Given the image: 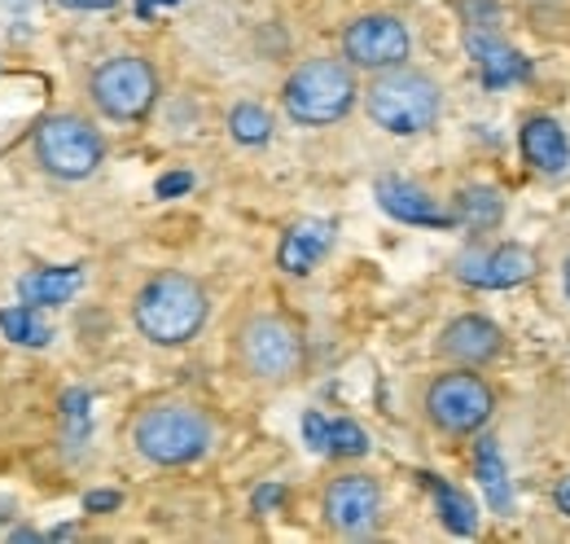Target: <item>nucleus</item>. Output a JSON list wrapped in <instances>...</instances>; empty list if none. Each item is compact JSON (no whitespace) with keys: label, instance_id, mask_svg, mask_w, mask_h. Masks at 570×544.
<instances>
[{"label":"nucleus","instance_id":"nucleus-23","mask_svg":"<svg viewBox=\"0 0 570 544\" xmlns=\"http://www.w3.org/2000/svg\"><path fill=\"white\" fill-rule=\"evenodd\" d=\"M325 453L330 457H364L368 453V435L356 421H330L325 426Z\"/></svg>","mask_w":570,"mask_h":544},{"label":"nucleus","instance_id":"nucleus-8","mask_svg":"<svg viewBox=\"0 0 570 544\" xmlns=\"http://www.w3.org/2000/svg\"><path fill=\"white\" fill-rule=\"evenodd\" d=\"M237 356H242V365H246L250 378H259V382H285L303 365V339H298V330L285 317L259 312V317H250L237 330Z\"/></svg>","mask_w":570,"mask_h":544},{"label":"nucleus","instance_id":"nucleus-15","mask_svg":"<svg viewBox=\"0 0 570 544\" xmlns=\"http://www.w3.org/2000/svg\"><path fill=\"white\" fill-rule=\"evenodd\" d=\"M465 49H470V58L479 62L488 88H504V84H513V79L527 75V62L500 40L497 27H470V31H465Z\"/></svg>","mask_w":570,"mask_h":544},{"label":"nucleus","instance_id":"nucleus-4","mask_svg":"<svg viewBox=\"0 0 570 544\" xmlns=\"http://www.w3.org/2000/svg\"><path fill=\"white\" fill-rule=\"evenodd\" d=\"M132 444L149 466H189L212 453L215 426L203 408L167 400V405H149L132 421Z\"/></svg>","mask_w":570,"mask_h":544},{"label":"nucleus","instance_id":"nucleus-1","mask_svg":"<svg viewBox=\"0 0 570 544\" xmlns=\"http://www.w3.org/2000/svg\"><path fill=\"white\" fill-rule=\"evenodd\" d=\"M207 312H212V299H207L203 281H194L189 272L149 276L132 303L137 330L158 347H185L189 339H198L207 326Z\"/></svg>","mask_w":570,"mask_h":544},{"label":"nucleus","instance_id":"nucleus-17","mask_svg":"<svg viewBox=\"0 0 570 544\" xmlns=\"http://www.w3.org/2000/svg\"><path fill=\"white\" fill-rule=\"evenodd\" d=\"M83 285V272L79 269H31L18 276V299L27 308H62L71 303L75 290Z\"/></svg>","mask_w":570,"mask_h":544},{"label":"nucleus","instance_id":"nucleus-2","mask_svg":"<svg viewBox=\"0 0 570 544\" xmlns=\"http://www.w3.org/2000/svg\"><path fill=\"white\" fill-rule=\"evenodd\" d=\"M356 97V67L347 58H307L282 88L285 115L303 128H330V124L347 119Z\"/></svg>","mask_w":570,"mask_h":544},{"label":"nucleus","instance_id":"nucleus-21","mask_svg":"<svg viewBox=\"0 0 570 544\" xmlns=\"http://www.w3.org/2000/svg\"><path fill=\"white\" fill-rule=\"evenodd\" d=\"M426 483H430V492H434V501H439V518H443V527L456 532V536H474V532H479V514H474V505H470L456 487L439 483L434 475H426Z\"/></svg>","mask_w":570,"mask_h":544},{"label":"nucleus","instance_id":"nucleus-24","mask_svg":"<svg viewBox=\"0 0 570 544\" xmlns=\"http://www.w3.org/2000/svg\"><path fill=\"white\" fill-rule=\"evenodd\" d=\"M92 408V396L88 391H67V400H62V417H67V435H71V444H79L83 435H88V412Z\"/></svg>","mask_w":570,"mask_h":544},{"label":"nucleus","instance_id":"nucleus-18","mask_svg":"<svg viewBox=\"0 0 570 544\" xmlns=\"http://www.w3.org/2000/svg\"><path fill=\"white\" fill-rule=\"evenodd\" d=\"M500 215H504V198H500L492 185H470L456 194V206H452V224H465L474 233L483 229H497Z\"/></svg>","mask_w":570,"mask_h":544},{"label":"nucleus","instance_id":"nucleus-28","mask_svg":"<svg viewBox=\"0 0 570 544\" xmlns=\"http://www.w3.org/2000/svg\"><path fill=\"white\" fill-rule=\"evenodd\" d=\"M62 9H79V13H97V9H115L119 0H58Z\"/></svg>","mask_w":570,"mask_h":544},{"label":"nucleus","instance_id":"nucleus-10","mask_svg":"<svg viewBox=\"0 0 570 544\" xmlns=\"http://www.w3.org/2000/svg\"><path fill=\"white\" fill-rule=\"evenodd\" d=\"M382 518V487L368 475H343L325 487V523L343 536H360Z\"/></svg>","mask_w":570,"mask_h":544},{"label":"nucleus","instance_id":"nucleus-19","mask_svg":"<svg viewBox=\"0 0 570 544\" xmlns=\"http://www.w3.org/2000/svg\"><path fill=\"white\" fill-rule=\"evenodd\" d=\"M474 475H479L483 492H488V505H492L497 514H509V509H513V487H509L504 462H500V448L492 444V439L479 444V453H474Z\"/></svg>","mask_w":570,"mask_h":544},{"label":"nucleus","instance_id":"nucleus-5","mask_svg":"<svg viewBox=\"0 0 570 544\" xmlns=\"http://www.w3.org/2000/svg\"><path fill=\"white\" fill-rule=\"evenodd\" d=\"M31 149L53 181H88L106 163V140L83 115H49L31 136Z\"/></svg>","mask_w":570,"mask_h":544},{"label":"nucleus","instance_id":"nucleus-7","mask_svg":"<svg viewBox=\"0 0 570 544\" xmlns=\"http://www.w3.org/2000/svg\"><path fill=\"white\" fill-rule=\"evenodd\" d=\"M92 106L115 124H137L158 101V70L137 54H119L92 70Z\"/></svg>","mask_w":570,"mask_h":544},{"label":"nucleus","instance_id":"nucleus-6","mask_svg":"<svg viewBox=\"0 0 570 544\" xmlns=\"http://www.w3.org/2000/svg\"><path fill=\"white\" fill-rule=\"evenodd\" d=\"M497 412V391L474 369L456 365L452 373H439L426 387V417L443 435H474Z\"/></svg>","mask_w":570,"mask_h":544},{"label":"nucleus","instance_id":"nucleus-26","mask_svg":"<svg viewBox=\"0 0 570 544\" xmlns=\"http://www.w3.org/2000/svg\"><path fill=\"white\" fill-rule=\"evenodd\" d=\"M325 426H330V421H325L321 412H307V417H303V435H307V444H312L316 453H325Z\"/></svg>","mask_w":570,"mask_h":544},{"label":"nucleus","instance_id":"nucleus-14","mask_svg":"<svg viewBox=\"0 0 570 544\" xmlns=\"http://www.w3.org/2000/svg\"><path fill=\"white\" fill-rule=\"evenodd\" d=\"M330 246H334V224H330V220H298L282 237L277 264H282L289 276H307V272L330 255Z\"/></svg>","mask_w":570,"mask_h":544},{"label":"nucleus","instance_id":"nucleus-11","mask_svg":"<svg viewBox=\"0 0 570 544\" xmlns=\"http://www.w3.org/2000/svg\"><path fill=\"white\" fill-rule=\"evenodd\" d=\"M535 272V255L518 242H504L492 251H470L456 260V276L474 290H513Z\"/></svg>","mask_w":570,"mask_h":544},{"label":"nucleus","instance_id":"nucleus-13","mask_svg":"<svg viewBox=\"0 0 570 544\" xmlns=\"http://www.w3.org/2000/svg\"><path fill=\"white\" fill-rule=\"evenodd\" d=\"M377 203H382L386 215H395L404 224H426V229H448L452 224V211H439V203L422 185L400 181V176H382L377 181Z\"/></svg>","mask_w":570,"mask_h":544},{"label":"nucleus","instance_id":"nucleus-29","mask_svg":"<svg viewBox=\"0 0 570 544\" xmlns=\"http://www.w3.org/2000/svg\"><path fill=\"white\" fill-rule=\"evenodd\" d=\"M273 505H282V487H259L255 492V509H273Z\"/></svg>","mask_w":570,"mask_h":544},{"label":"nucleus","instance_id":"nucleus-3","mask_svg":"<svg viewBox=\"0 0 570 544\" xmlns=\"http://www.w3.org/2000/svg\"><path fill=\"white\" fill-rule=\"evenodd\" d=\"M364 110L368 119L391 136H417L439 124L443 110V88L430 79L426 70L391 67L377 70L368 93H364Z\"/></svg>","mask_w":570,"mask_h":544},{"label":"nucleus","instance_id":"nucleus-27","mask_svg":"<svg viewBox=\"0 0 570 544\" xmlns=\"http://www.w3.org/2000/svg\"><path fill=\"white\" fill-rule=\"evenodd\" d=\"M83 509H88V514L119 509V492H88V496H83Z\"/></svg>","mask_w":570,"mask_h":544},{"label":"nucleus","instance_id":"nucleus-31","mask_svg":"<svg viewBox=\"0 0 570 544\" xmlns=\"http://www.w3.org/2000/svg\"><path fill=\"white\" fill-rule=\"evenodd\" d=\"M562 285H567V299H570V255H567V269H562Z\"/></svg>","mask_w":570,"mask_h":544},{"label":"nucleus","instance_id":"nucleus-30","mask_svg":"<svg viewBox=\"0 0 570 544\" xmlns=\"http://www.w3.org/2000/svg\"><path fill=\"white\" fill-rule=\"evenodd\" d=\"M553 501H558V509H562V514H567V518H570V475L562 478V483H558V492H553Z\"/></svg>","mask_w":570,"mask_h":544},{"label":"nucleus","instance_id":"nucleus-22","mask_svg":"<svg viewBox=\"0 0 570 544\" xmlns=\"http://www.w3.org/2000/svg\"><path fill=\"white\" fill-rule=\"evenodd\" d=\"M228 133H233L237 145H264L273 136V115L264 106H255V101H242L228 115Z\"/></svg>","mask_w":570,"mask_h":544},{"label":"nucleus","instance_id":"nucleus-25","mask_svg":"<svg viewBox=\"0 0 570 544\" xmlns=\"http://www.w3.org/2000/svg\"><path fill=\"white\" fill-rule=\"evenodd\" d=\"M189 190H194V176H189V172L158 176V185H154V194H158V198H180V194H189Z\"/></svg>","mask_w":570,"mask_h":544},{"label":"nucleus","instance_id":"nucleus-12","mask_svg":"<svg viewBox=\"0 0 570 544\" xmlns=\"http://www.w3.org/2000/svg\"><path fill=\"white\" fill-rule=\"evenodd\" d=\"M434 351H439L443 360H452V365L483 369V365H492L500 351H504V334H500L497 321L470 312V317H456V321L443 326V334H439V342H434Z\"/></svg>","mask_w":570,"mask_h":544},{"label":"nucleus","instance_id":"nucleus-9","mask_svg":"<svg viewBox=\"0 0 570 544\" xmlns=\"http://www.w3.org/2000/svg\"><path fill=\"white\" fill-rule=\"evenodd\" d=\"M413 54V36L395 13H364L343 31V58L356 70H391L404 67Z\"/></svg>","mask_w":570,"mask_h":544},{"label":"nucleus","instance_id":"nucleus-20","mask_svg":"<svg viewBox=\"0 0 570 544\" xmlns=\"http://www.w3.org/2000/svg\"><path fill=\"white\" fill-rule=\"evenodd\" d=\"M0 334L9 342H18V347H45V342L53 339L49 321L40 317V308H27V303L0 312Z\"/></svg>","mask_w":570,"mask_h":544},{"label":"nucleus","instance_id":"nucleus-16","mask_svg":"<svg viewBox=\"0 0 570 544\" xmlns=\"http://www.w3.org/2000/svg\"><path fill=\"white\" fill-rule=\"evenodd\" d=\"M518 145H522V158L535 167V172H562L570 163V140L567 128L553 119V115H535L518 128Z\"/></svg>","mask_w":570,"mask_h":544}]
</instances>
